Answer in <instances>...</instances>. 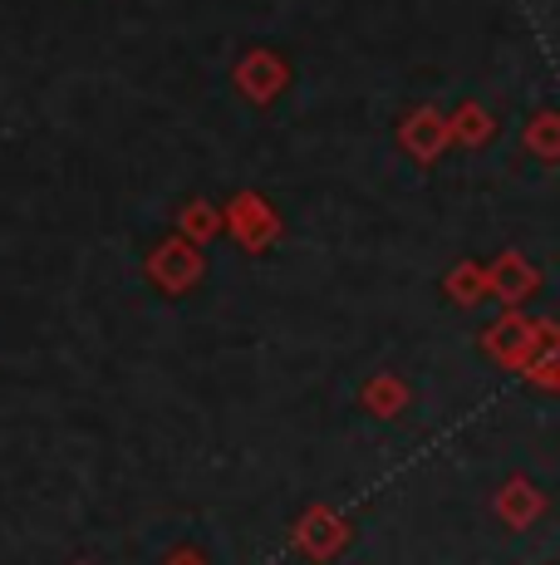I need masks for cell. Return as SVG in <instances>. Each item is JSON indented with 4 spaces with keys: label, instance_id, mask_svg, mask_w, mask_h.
Segmentation results:
<instances>
[{
    "label": "cell",
    "instance_id": "obj_1",
    "mask_svg": "<svg viewBox=\"0 0 560 565\" xmlns=\"http://www.w3.org/2000/svg\"><path fill=\"white\" fill-rule=\"evenodd\" d=\"M241 84H246L251 94H271L276 84H280V74H276V64L266 60V54H256V60L241 64Z\"/></svg>",
    "mask_w": 560,
    "mask_h": 565
},
{
    "label": "cell",
    "instance_id": "obj_2",
    "mask_svg": "<svg viewBox=\"0 0 560 565\" xmlns=\"http://www.w3.org/2000/svg\"><path fill=\"white\" fill-rule=\"evenodd\" d=\"M408 138H413L418 158H433V143H438V118H418V124L408 128Z\"/></svg>",
    "mask_w": 560,
    "mask_h": 565
}]
</instances>
